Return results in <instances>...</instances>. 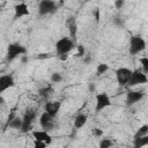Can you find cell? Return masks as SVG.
<instances>
[{
    "mask_svg": "<svg viewBox=\"0 0 148 148\" xmlns=\"http://www.w3.org/2000/svg\"><path fill=\"white\" fill-rule=\"evenodd\" d=\"M143 98V92L142 91H136V90H130L127 92V104H134Z\"/></svg>",
    "mask_w": 148,
    "mask_h": 148,
    "instance_id": "cell-14",
    "label": "cell"
},
{
    "mask_svg": "<svg viewBox=\"0 0 148 148\" xmlns=\"http://www.w3.org/2000/svg\"><path fill=\"white\" fill-rule=\"evenodd\" d=\"M2 8H3V5H0V12L2 10Z\"/></svg>",
    "mask_w": 148,
    "mask_h": 148,
    "instance_id": "cell-36",
    "label": "cell"
},
{
    "mask_svg": "<svg viewBox=\"0 0 148 148\" xmlns=\"http://www.w3.org/2000/svg\"><path fill=\"white\" fill-rule=\"evenodd\" d=\"M62 80V76H61V74L60 73H53L52 75H51V81L53 82V83H58V82H60Z\"/></svg>",
    "mask_w": 148,
    "mask_h": 148,
    "instance_id": "cell-24",
    "label": "cell"
},
{
    "mask_svg": "<svg viewBox=\"0 0 148 148\" xmlns=\"http://www.w3.org/2000/svg\"><path fill=\"white\" fill-rule=\"evenodd\" d=\"M15 82L12 75L7 74V75H1L0 76V94H2L3 91H6L7 89L14 87Z\"/></svg>",
    "mask_w": 148,
    "mask_h": 148,
    "instance_id": "cell-10",
    "label": "cell"
},
{
    "mask_svg": "<svg viewBox=\"0 0 148 148\" xmlns=\"http://www.w3.org/2000/svg\"><path fill=\"white\" fill-rule=\"evenodd\" d=\"M36 116H37V112L36 110H27V112L24 113V117L22 119V126H21V132L22 133H27L28 131L31 130V126H32V123L34 120L36 119Z\"/></svg>",
    "mask_w": 148,
    "mask_h": 148,
    "instance_id": "cell-4",
    "label": "cell"
},
{
    "mask_svg": "<svg viewBox=\"0 0 148 148\" xmlns=\"http://www.w3.org/2000/svg\"><path fill=\"white\" fill-rule=\"evenodd\" d=\"M27 50L24 46H22L21 44L18 43H12L8 45L7 47V54H6V59L8 61H12L14 60L16 57L21 56V54H25Z\"/></svg>",
    "mask_w": 148,
    "mask_h": 148,
    "instance_id": "cell-3",
    "label": "cell"
},
{
    "mask_svg": "<svg viewBox=\"0 0 148 148\" xmlns=\"http://www.w3.org/2000/svg\"><path fill=\"white\" fill-rule=\"evenodd\" d=\"M73 49H74V43H73V40H72L71 38H68V37H62V38H60V39L56 43V51H57V54H58V56L68 53V52H71Z\"/></svg>",
    "mask_w": 148,
    "mask_h": 148,
    "instance_id": "cell-1",
    "label": "cell"
},
{
    "mask_svg": "<svg viewBox=\"0 0 148 148\" xmlns=\"http://www.w3.org/2000/svg\"><path fill=\"white\" fill-rule=\"evenodd\" d=\"M53 92V89L50 87V86H47V87H44V88H42V89H39V91H38V94H39V96H42L43 98H47Z\"/></svg>",
    "mask_w": 148,
    "mask_h": 148,
    "instance_id": "cell-19",
    "label": "cell"
},
{
    "mask_svg": "<svg viewBox=\"0 0 148 148\" xmlns=\"http://www.w3.org/2000/svg\"><path fill=\"white\" fill-rule=\"evenodd\" d=\"M28 60H29V59H28V56H23V57L21 58V61H22L23 64H25V62H28Z\"/></svg>",
    "mask_w": 148,
    "mask_h": 148,
    "instance_id": "cell-32",
    "label": "cell"
},
{
    "mask_svg": "<svg viewBox=\"0 0 148 148\" xmlns=\"http://www.w3.org/2000/svg\"><path fill=\"white\" fill-rule=\"evenodd\" d=\"M90 60H91V58H90V57H86V58H84V62H86V64H89V62H90Z\"/></svg>",
    "mask_w": 148,
    "mask_h": 148,
    "instance_id": "cell-34",
    "label": "cell"
},
{
    "mask_svg": "<svg viewBox=\"0 0 148 148\" xmlns=\"http://www.w3.org/2000/svg\"><path fill=\"white\" fill-rule=\"evenodd\" d=\"M148 81V77L147 75L139 71V69H135V71H132V74H131V77L127 82L128 86H136V84H141V83H146Z\"/></svg>",
    "mask_w": 148,
    "mask_h": 148,
    "instance_id": "cell-6",
    "label": "cell"
},
{
    "mask_svg": "<svg viewBox=\"0 0 148 148\" xmlns=\"http://www.w3.org/2000/svg\"><path fill=\"white\" fill-rule=\"evenodd\" d=\"M146 134H148V125H142L139 128V131L135 133V136H141V135H146Z\"/></svg>",
    "mask_w": 148,
    "mask_h": 148,
    "instance_id": "cell-20",
    "label": "cell"
},
{
    "mask_svg": "<svg viewBox=\"0 0 148 148\" xmlns=\"http://www.w3.org/2000/svg\"><path fill=\"white\" fill-rule=\"evenodd\" d=\"M67 27H68V30H69V34H71V37L75 38L76 37V31H77V27H76V22H75V18L74 17H69L66 22Z\"/></svg>",
    "mask_w": 148,
    "mask_h": 148,
    "instance_id": "cell-15",
    "label": "cell"
},
{
    "mask_svg": "<svg viewBox=\"0 0 148 148\" xmlns=\"http://www.w3.org/2000/svg\"><path fill=\"white\" fill-rule=\"evenodd\" d=\"M53 119H54V117H52L47 112H43L40 118H39V124H40L42 128L46 132L53 131V128H54V120Z\"/></svg>",
    "mask_w": 148,
    "mask_h": 148,
    "instance_id": "cell-9",
    "label": "cell"
},
{
    "mask_svg": "<svg viewBox=\"0 0 148 148\" xmlns=\"http://www.w3.org/2000/svg\"><path fill=\"white\" fill-rule=\"evenodd\" d=\"M52 56L50 54V53H39L36 58L37 59H39V60H43V59H49V58H51Z\"/></svg>",
    "mask_w": 148,
    "mask_h": 148,
    "instance_id": "cell-27",
    "label": "cell"
},
{
    "mask_svg": "<svg viewBox=\"0 0 148 148\" xmlns=\"http://www.w3.org/2000/svg\"><path fill=\"white\" fill-rule=\"evenodd\" d=\"M140 62H141V65H142L143 73H145V74H147V73H148V58H147V57L140 58Z\"/></svg>",
    "mask_w": 148,
    "mask_h": 148,
    "instance_id": "cell-22",
    "label": "cell"
},
{
    "mask_svg": "<svg viewBox=\"0 0 148 148\" xmlns=\"http://www.w3.org/2000/svg\"><path fill=\"white\" fill-rule=\"evenodd\" d=\"M32 136L35 138V140L44 141L46 145H51V142H52V136L49 134V132H46L44 130L43 131H34Z\"/></svg>",
    "mask_w": 148,
    "mask_h": 148,
    "instance_id": "cell-13",
    "label": "cell"
},
{
    "mask_svg": "<svg viewBox=\"0 0 148 148\" xmlns=\"http://www.w3.org/2000/svg\"><path fill=\"white\" fill-rule=\"evenodd\" d=\"M146 49V42L140 36H133L130 39V53L135 56Z\"/></svg>",
    "mask_w": 148,
    "mask_h": 148,
    "instance_id": "cell-2",
    "label": "cell"
},
{
    "mask_svg": "<svg viewBox=\"0 0 148 148\" xmlns=\"http://www.w3.org/2000/svg\"><path fill=\"white\" fill-rule=\"evenodd\" d=\"M67 58H68V53H65V54H60V60H61V61H65V60H67Z\"/></svg>",
    "mask_w": 148,
    "mask_h": 148,
    "instance_id": "cell-31",
    "label": "cell"
},
{
    "mask_svg": "<svg viewBox=\"0 0 148 148\" xmlns=\"http://www.w3.org/2000/svg\"><path fill=\"white\" fill-rule=\"evenodd\" d=\"M57 10V3L53 0H42L38 6V13L39 15H46L54 13Z\"/></svg>",
    "mask_w": 148,
    "mask_h": 148,
    "instance_id": "cell-5",
    "label": "cell"
},
{
    "mask_svg": "<svg viewBox=\"0 0 148 148\" xmlns=\"http://www.w3.org/2000/svg\"><path fill=\"white\" fill-rule=\"evenodd\" d=\"M3 103H5V99L2 97H0V104H3Z\"/></svg>",
    "mask_w": 148,
    "mask_h": 148,
    "instance_id": "cell-35",
    "label": "cell"
},
{
    "mask_svg": "<svg viewBox=\"0 0 148 148\" xmlns=\"http://www.w3.org/2000/svg\"><path fill=\"white\" fill-rule=\"evenodd\" d=\"M34 146H35L36 148H45L47 145H46L44 141H40V140H35V143H34Z\"/></svg>",
    "mask_w": 148,
    "mask_h": 148,
    "instance_id": "cell-25",
    "label": "cell"
},
{
    "mask_svg": "<svg viewBox=\"0 0 148 148\" xmlns=\"http://www.w3.org/2000/svg\"><path fill=\"white\" fill-rule=\"evenodd\" d=\"M86 123H87V116H86L84 113H80V114H77V116L75 117V119H74V127H75L76 130H79V128L83 127V126L86 125Z\"/></svg>",
    "mask_w": 148,
    "mask_h": 148,
    "instance_id": "cell-16",
    "label": "cell"
},
{
    "mask_svg": "<svg viewBox=\"0 0 148 148\" xmlns=\"http://www.w3.org/2000/svg\"><path fill=\"white\" fill-rule=\"evenodd\" d=\"M7 126H9L10 128H15V130H20L21 126H22V119L18 118V117H14L10 119V121L7 123Z\"/></svg>",
    "mask_w": 148,
    "mask_h": 148,
    "instance_id": "cell-18",
    "label": "cell"
},
{
    "mask_svg": "<svg viewBox=\"0 0 148 148\" xmlns=\"http://www.w3.org/2000/svg\"><path fill=\"white\" fill-rule=\"evenodd\" d=\"M148 145V135H141V136H135L134 138V147L135 148H141L143 146Z\"/></svg>",
    "mask_w": 148,
    "mask_h": 148,
    "instance_id": "cell-17",
    "label": "cell"
},
{
    "mask_svg": "<svg viewBox=\"0 0 148 148\" xmlns=\"http://www.w3.org/2000/svg\"><path fill=\"white\" fill-rule=\"evenodd\" d=\"M81 1H83V0H81Z\"/></svg>",
    "mask_w": 148,
    "mask_h": 148,
    "instance_id": "cell-38",
    "label": "cell"
},
{
    "mask_svg": "<svg viewBox=\"0 0 148 148\" xmlns=\"http://www.w3.org/2000/svg\"><path fill=\"white\" fill-rule=\"evenodd\" d=\"M113 145V142L110 140V139H103L101 142H99V147L101 148H109Z\"/></svg>",
    "mask_w": 148,
    "mask_h": 148,
    "instance_id": "cell-23",
    "label": "cell"
},
{
    "mask_svg": "<svg viewBox=\"0 0 148 148\" xmlns=\"http://www.w3.org/2000/svg\"><path fill=\"white\" fill-rule=\"evenodd\" d=\"M14 1H18V2H23L24 0H14Z\"/></svg>",
    "mask_w": 148,
    "mask_h": 148,
    "instance_id": "cell-37",
    "label": "cell"
},
{
    "mask_svg": "<svg viewBox=\"0 0 148 148\" xmlns=\"http://www.w3.org/2000/svg\"><path fill=\"white\" fill-rule=\"evenodd\" d=\"M131 74H132V71L130 68H126V67H120L116 71V79H117V82L120 84V86H125L127 84L130 77H131Z\"/></svg>",
    "mask_w": 148,
    "mask_h": 148,
    "instance_id": "cell-8",
    "label": "cell"
},
{
    "mask_svg": "<svg viewBox=\"0 0 148 148\" xmlns=\"http://www.w3.org/2000/svg\"><path fill=\"white\" fill-rule=\"evenodd\" d=\"M60 106H61L60 102H46L44 109H45V112H47L52 117H56L60 110Z\"/></svg>",
    "mask_w": 148,
    "mask_h": 148,
    "instance_id": "cell-12",
    "label": "cell"
},
{
    "mask_svg": "<svg viewBox=\"0 0 148 148\" xmlns=\"http://www.w3.org/2000/svg\"><path fill=\"white\" fill-rule=\"evenodd\" d=\"M94 15H95V20H96V22H98V21H99V8H95V10H94Z\"/></svg>",
    "mask_w": 148,
    "mask_h": 148,
    "instance_id": "cell-30",
    "label": "cell"
},
{
    "mask_svg": "<svg viewBox=\"0 0 148 148\" xmlns=\"http://www.w3.org/2000/svg\"><path fill=\"white\" fill-rule=\"evenodd\" d=\"M92 134H94L95 136H102V135H103V131H102L101 128H94V130H92Z\"/></svg>",
    "mask_w": 148,
    "mask_h": 148,
    "instance_id": "cell-29",
    "label": "cell"
},
{
    "mask_svg": "<svg viewBox=\"0 0 148 148\" xmlns=\"http://www.w3.org/2000/svg\"><path fill=\"white\" fill-rule=\"evenodd\" d=\"M124 3H125V0H116L114 1V7L117 9H120L124 6Z\"/></svg>",
    "mask_w": 148,
    "mask_h": 148,
    "instance_id": "cell-28",
    "label": "cell"
},
{
    "mask_svg": "<svg viewBox=\"0 0 148 148\" xmlns=\"http://www.w3.org/2000/svg\"><path fill=\"white\" fill-rule=\"evenodd\" d=\"M89 90H90V91H94V90H95V84H94V83H90V84H89Z\"/></svg>",
    "mask_w": 148,
    "mask_h": 148,
    "instance_id": "cell-33",
    "label": "cell"
},
{
    "mask_svg": "<svg viewBox=\"0 0 148 148\" xmlns=\"http://www.w3.org/2000/svg\"><path fill=\"white\" fill-rule=\"evenodd\" d=\"M110 105H111V99L106 92H101L96 95V108H95L96 112H99Z\"/></svg>",
    "mask_w": 148,
    "mask_h": 148,
    "instance_id": "cell-7",
    "label": "cell"
},
{
    "mask_svg": "<svg viewBox=\"0 0 148 148\" xmlns=\"http://www.w3.org/2000/svg\"><path fill=\"white\" fill-rule=\"evenodd\" d=\"M108 69H109V66H108L106 64H99V65L97 66V69H96L97 75H101V74L105 73Z\"/></svg>",
    "mask_w": 148,
    "mask_h": 148,
    "instance_id": "cell-21",
    "label": "cell"
},
{
    "mask_svg": "<svg viewBox=\"0 0 148 148\" xmlns=\"http://www.w3.org/2000/svg\"><path fill=\"white\" fill-rule=\"evenodd\" d=\"M76 47H77V53H76V56H77V57H83L84 53H86L84 47H83L82 45H77Z\"/></svg>",
    "mask_w": 148,
    "mask_h": 148,
    "instance_id": "cell-26",
    "label": "cell"
},
{
    "mask_svg": "<svg viewBox=\"0 0 148 148\" xmlns=\"http://www.w3.org/2000/svg\"><path fill=\"white\" fill-rule=\"evenodd\" d=\"M14 10H15V18H20L22 16H29L30 15L28 5L25 2H18L14 7Z\"/></svg>",
    "mask_w": 148,
    "mask_h": 148,
    "instance_id": "cell-11",
    "label": "cell"
}]
</instances>
